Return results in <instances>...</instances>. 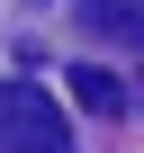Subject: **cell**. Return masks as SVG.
<instances>
[{
    "mask_svg": "<svg viewBox=\"0 0 144 153\" xmlns=\"http://www.w3.org/2000/svg\"><path fill=\"white\" fill-rule=\"evenodd\" d=\"M81 27L117 36V45H144V0H81Z\"/></svg>",
    "mask_w": 144,
    "mask_h": 153,
    "instance_id": "3957f363",
    "label": "cell"
},
{
    "mask_svg": "<svg viewBox=\"0 0 144 153\" xmlns=\"http://www.w3.org/2000/svg\"><path fill=\"white\" fill-rule=\"evenodd\" d=\"M0 153H72V117L36 81H0Z\"/></svg>",
    "mask_w": 144,
    "mask_h": 153,
    "instance_id": "6da1fadb",
    "label": "cell"
},
{
    "mask_svg": "<svg viewBox=\"0 0 144 153\" xmlns=\"http://www.w3.org/2000/svg\"><path fill=\"white\" fill-rule=\"evenodd\" d=\"M72 108H90V117H126V81L99 63H72Z\"/></svg>",
    "mask_w": 144,
    "mask_h": 153,
    "instance_id": "7a4b0ae2",
    "label": "cell"
}]
</instances>
